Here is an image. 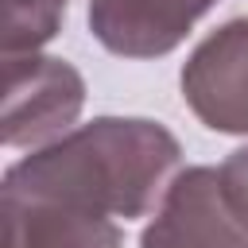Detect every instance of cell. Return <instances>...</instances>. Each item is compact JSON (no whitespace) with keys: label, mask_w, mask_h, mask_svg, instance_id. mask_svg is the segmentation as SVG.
<instances>
[{"label":"cell","mask_w":248,"mask_h":248,"mask_svg":"<svg viewBox=\"0 0 248 248\" xmlns=\"http://www.w3.org/2000/svg\"><path fill=\"white\" fill-rule=\"evenodd\" d=\"M182 147L143 116H101L31 151L4 174L0 198L54 202L101 217H143L182 174Z\"/></svg>","instance_id":"obj_1"},{"label":"cell","mask_w":248,"mask_h":248,"mask_svg":"<svg viewBox=\"0 0 248 248\" xmlns=\"http://www.w3.org/2000/svg\"><path fill=\"white\" fill-rule=\"evenodd\" d=\"M85 105L81 74L43 50L4 54V143L35 147L70 132Z\"/></svg>","instance_id":"obj_2"},{"label":"cell","mask_w":248,"mask_h":248,"mask_svg":"<svg viewBox=\"0 0 248 248\" xmlns=\"http://www.w3.org/2000/svg\"><path fill=\"white\" fill-rule=\"evenodd\" d=\"M190 112L229 136H248V16L205 35L182 66Z\"/></svg>","instance_id":"obj_3"},{"label":"cell","mask_w":248,"mask_h":248,"mask_svg":"<svg viewBox=\"0 0 248 248\" xmlns=\"http://www.w3.org/2000/svg\"><path fill=\"white\" fill-rule=\"evenodd\" d=\"M140 248H248V229L229 209L217 170L190 167L170 182Z\"/></svg>","instance_id":"obj_4"},{"label":"cell","mask_w":248,"mask_h":248,"mask_svg":"<svg viewBox=\"0 0 248 248\" xmlns=\"http://www.w3.org/2000/svg\"><path fill=\"white\" fill-rule=\"evenodd\" d=\"M217 0H93L89 27L97 43L124 58L170 54Z\"/></svg>","instance_id":"obj_5"},{"label":"cell","mask_w":248,"mask_h":248,"mask_svg":"<svg viewBox=\"0 0 248 248\" xmlns=\"http://www.w3.org/2000/svg\"><path fill=\"white\" fill-rule=\"evenodd\" d=\"M0 213L4 248H120V229L101 213L27 198H0Z\"/></svg>","instance_id":"obj_6"},{"label":"cell","mask_w":248,"mask_h":248,"mask_svg":"<svg viewBox=\"0 0 248 248\" xmlns=\"http://www.w3.org/2000/svg\"><path fill=\"white\" fill-rule=\"evenodd\" d=\"M66 16V0H4V54L43 50Z\"/></svg>","instance_id":"obj_7"},{"label":"cell","mask_w":248,"mask_h":248,"mask_svg":"<svg viewBox=\"0 0 248 248\" xmlns=\"http://www.w3.org/2000/svg\"><path fill=\"white\" fill-rule=\"evenodd\" d=\"M217 178H221V194H225L229 209H232L236 221L248 229V147H236V151L217 167Z\"/></svg>","instance_id":"obj_8"}]
</instances>
